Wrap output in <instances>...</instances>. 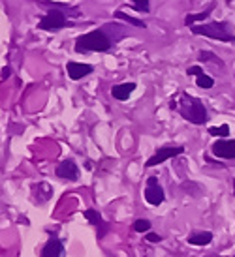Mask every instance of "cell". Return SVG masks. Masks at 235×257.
I'll return each mask as SVG.
<instances>
[{
    "instance_id": "4",
    "label": "cell",
    "mask_w": 235,
    "mask_h": 257,
    "mask_svg": "<svg viewBox=\"0 0 235 257\" xmlns=\"http://www.w3.org/2000/svg\"><path fill=\"white\" fill-rule=\"evenodd\" d=\"M38 26H40L42 30H59V28L68 26V19H66V15L62 13V11L51 10L45 17L40 19Z\"/></svg>"
},
{
    "instance_id": "5",
    "label": "cell",
    "mask_w": 235,
    "mask_h": 257,
    "mask_svg": "<svg viewBox=\"0 0 235 257\" xmlns=\"http://www.w3.org/2000/svg\"><path fill=\"white\" fill-rule=\"evenodd\" d=\"M182 152H184L182 147H162V149L156 150L149 160H147V167H154V165H158V163H162V161L179 156V154H182Z\"/></svg>"
},
{
    "instance_id": "23",
    "label": "cell",
    "mask_w": 235,
    "mask_h": 257,
    "mask_svg": "<svg viewBox=\"0 0 235 257\" xmlns=\"http://www.w3.org/2000/svg\"><path fill=\"white\" fill-rule=\"evenodd\" d=\"M10 75H11V70H10V68H4V70H2V81H6V79H8Z\"/></svg>"
},
{
    "instance_id": "18",
    "label": "cell",
    "mask_w": 235,
    "mask_h": 257,
    "mask_svg": "<svg viewBox=\"0 0 235 257\" xmlns=\"http://www.w3.org/2000/svg\"><path fill=\"white\" fill-rule=\"evenodd\" d=\"M134 229H136L138 233H147V231L150 229V222L149 220H136Z\"/></svg>"
},
{
    "instance_id": "16",
    "label": "cell",
    "mask_w": 235,
    "mask_h": 257,
    "mask_svg": "<svg viewBox=\"0 0 235 257\" xmlns=\"http://www.w3.org/2000/svg\"><path fill=\"white\" fill-rule=\"evenodd\" d=\"M209 133L213 135V137H228L230 135V126L228 124H222V126H218V128H209Z\"/></svg>"
},
{
    "instance_id": "24",
    "label": "cell",
    "mask_w": 235,
    "mask_h": 257,
    "mask_svg": "<svg viewBox=\"0 0 235 257\" xmlns=\"http://www.w3.org/2000/svg\"><path fill=\"white\" fill-rule=\"evenodd\" d=\"M232 182H234V190H235V179H234V180H232Z\"/></svg>"
},
{
    "instance_id": "3",
    "label": "cell",
    "mask_w": 235,
    "mask_h": 257,
    "mask_svg": "<svg viewBox=\"0 0 235 257\" xmlns=\"http://www.w3.org/2000/svg\"><path fill=\"white\" fill-rule=\"evenodd\" d=\"M192 32L196 36H205L211 40H218V42H235V36L230 28V25L224 21H214L207 23V25H194Z\"/></svg>"
},
{
    "instance_id": "8",
    "label": "cell",
    "mask_w": 235,
    "mask_h": 257,
    "mask_svg": "<svg viewBox=\"0 0 235 257\" xmlns=\"http://www.w3.org/2000/svg\"><path fill=\"white\" fill-rule=\"evenodd\" d=\"M57 177L66 179V180H77L79 179V167L75 165V161L64 160L59 167H57Z\"/></svg>"
},
{
    "instance_id": "10",
    "label": "cell",
    "mask_w": 235,
    "mask_h": 257,
    "mask_svg": "<svg viewBox=\"0 0 235 257\" xmlns=\"http://www.w3.org/2000/svg\"><path fill=\"white\" fill-rule=\"evenodd\" d=\"M64 256V244L59 238H49L42 250V257H62Z\"/></svg>"
},
{
    "instance_id": "11",
    "label": "cell",
    "mask_w": 235,
    "mask_h": 257,
    "mask_svg": "<svg viewBox=\"0 0 235 257\" xmlns=\"http://www.w3.org/2000/svg\"><path fill=\"white\" fill-rule=\"evenodd\" d=\"M134 90H136V83H122V85H115L111 88V96L118 102H124L128 100Z\"/></svg>"
},
{
    "instance_id": "15",
    "label": "cell",
    "mask_w": 235,
    "mask_h": 257,
    "mask_svg": "<svg viewBox=\"0 0 235 257\" xmlns=\"http://www.w3.org/2000/svg\"><path fill=\"white\" fill-rule=\"evenodd\" d=\"M85 218L90 222L92 225H104V222H102V216H100V212H96L94 208H88V210H85Z\"/></svg>"
},
{
    "instance_id": "14",
    "label": "cell",
    "mask_w": 235,
    "mask_h": 257,
    "mask_svg": "<svg viewBox=\"0 0 235 257\" xmlns=\"http://www.w3.org/2000/svg\"><path fill=\"white\" fill-rule=\"evenodd\" d=\"M211 11H213V6L209 8V10H205L203 13H196V15H186V19H184V25L186 26H194V23L196 21H205L209 15H211Z\"/></svg>"
},
{
    "instance_id": "13",
    "label": "cell",
    "mask_w": 235,
    "mask_h": 257,
    "mask_svg": "<svg viewBox=\"0 0 235 257\" xmlns=\"http://www.w3.org/2000/svg\"><path fill=\"white\" fill-rule=\"evenodd\" d=\"M115 17L117 19H122V21H126V23H130V25H134V26H138V28H145L147 25L145 23L141 21V19H136V17H130L128 13H124V11H115Z\"/></svg>"
},
{
    "instance_id": "9",
    "label": "cell",
    "mask_w": 235,
    "mask_h": 257,
    "mask_svg": "<svg viewBox=\"0 0 235 257\" xmlns=\"http://www.w3.org/2000/svg\"><path fill=\"white\" fill-rule=\"evenodd\" d=\"M66 70H68V75H70V79H74V81H79V79H83L85 75L92 74V66L90 64H79V62H68L66 66Z\"/></svg>"
},
{
    "instance_id": "17",
    "label": "cell",
    "mask_w": 235,
    "mask_h": 257,
    "mask_svg": "<svg viewBox=\"0 0 235 257\" xmlns=\"http://www.w3.org/2000/svg\"><path fill=\"white\" fill-rule=\"evenodd\" d=\"M196 85L200 86V88H213L214 85V81H213V77H209V75H200L198 79H196Z\"/></svg>"
},
{
    "instance_id": "20",
    "label": "cell",
    "mask_w": 235,
    "mask_h": 257,
    "mask_svg": "<svg viewBox=\"0 0 235 257\" xmlns=\"http://www.w3.org/2000/svg\"><path fill=\"white\" fill-rule=\"evenodd\" d=\"M186 74L188 75H198V77H200V75H203V70L200 68V66H190V68L186 70Z\"/></svg>"
},
{
    "instance_id": "22",
    "label": "cell",
    "mask_w": 235,
    "mask_h": 257,
    "mask_svg": "<svg viewBox=\"0 0 235 257\" xmlns=\"http://www.w3.org/2000/svg\"><path fill=\"white\" fill-rule=\"evenodd\" d=\"M145 238H147L149 242H160V240H162V236L156 235V233H149V235L145 236Z\"/></svg>"
},
{
    "instance_id": "7",
    "label": "cell",
    "mask_w": 235,
    "mask_h": 257,
    "mask_svg": "<svg viewBox=\"0 0 235 257\" xmlns=\"http://www.w3.org/2000/svg\"><path fill=\"white\" fill-rule=\"evenodd\" d=\"M213 154L222 160H235V141L220 139L213 145Z\"/></svg>"
},
{
    "instance_id": "19",
    "label": "cell",
    "mask_w": 235,
    "mask_h": 257,
    "mask_svg": "<svg viewBox=\"0 0 235 257\" xmlns=\"http://www.w3.org/2000/svg\"><path fill=\"white\" fill-rule=\"evenodd\" d=\"M132 2H134V8L138 11H143V13L149 11V0H132Z\"/></svg>"
},
{
    "instance_id": "12",
    "label": "cell",
    "mask_w": 235,
    "mask_h": 257,
    "mask_svg": "<svg viewBox=\"0 0 235 257\" xmlns=\"http://www.w3.org/2000/svg\"><path fill=\"white\" fill-rule=\"evenodd\" d=\"M213 240V233L209 231H202V233H194L192 236H188V242L194 246H207Z\"/></svg>"
},
{
    "instance_id": "6",
    "label": "cell",
    "mask_w": 235,
    "mask_h": 257,
    "mask_svg": "<svg viewBox=\"0 0 235 257\" xmlns=\"http://www.w3.org/2000/svg\"><path fill=\"white\" fill-rule=\"evenodd\" d=\"M145 199H147V203L154 205V206L162 205V201H164V190H162V186L158 184V179H156V177H150L149 180H147Z\"/></svg>"
},
{
    "instance_id": "21",
    "label": "cell",
    "mask_w": 235,
    "mask_h": 257,
    "mask_svg": "<svg viewBox=\"0 0 235 257\" xmlns=\"http://www.w3.org/2000/svg\"><path fill=\"white\" fill-rule=\"evenodd\" d=\"M200 60H213V62H218V64H220V58H216V56L211 53H202L200 54Z\"/></svg>"
},
{
    "instance_id": "2",
    "label": "cell",
    "mask_w": 235,
    "mask_h": 257,
    "mask_svg": "<svg viewBox=\"0 0 235 257\" xmlns=\"http://www.w3.org/2000/svg\"><path fill=\"white\" fill-rule=\"evenodd\" d=\"M111 45H113V40L107 36L106 30L96 28L75 40V51L77 53H106L111 49Z\"/></svg>"
},
{
    "instance_id": "1",
    "label": "cell",
    "mask_w": 235,
    "mask_h": 257,
    "mask_svg": "<svg viewBox=\"0 0 235 257\" xmlns=\"http://www.w3.org/2000/svg\"><path fill=\"white\" fill-rule=\"evenodd\" d=\"M171 109H177L181 113V117L192 124H203L207 122V109L203 105L202 100L190 96L186 92H179L175 100H171Z\"/></svg>"
}]
</instances>
